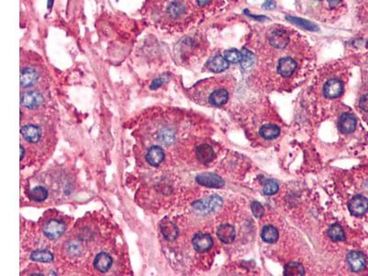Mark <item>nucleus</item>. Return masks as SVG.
Masks as SVG:
<instances>
[{
	"label": "nucleus",
	"instance_id": "nucleus-39",
	"mask_svg": "<svg viewBox=\"0 0 368 276\" xmlns=\"http://www.w3.org/2000/svg\"><path fill=\"white\" fill-rule=\"evenodd\" d=\"M24 155H25V150H24V148L22 146H21V160L22 161L23 157H24Z\"/></svg>",
	"mask_w": 368,
	"mask_h": 276
},
{
	"label": "nucleus",
	"instance_id": "nucleus-24",
	"mask_svg": "<svg viewBox=\"0 0 368 276\" xmlns=\"http://www.w3.org/2000/svg\"><path fill=\"white\" fill-rule=\"evenodd\" d=\"M281 130L275 125H264L260 129V134L267 140L274 139L279 136Z\"/></svg>",
	"mask_w": 368,
	"mask_h": 276
},
{
	"label": "nucleus",
	"instance_id": "nucleus-31",
	"mask_svg": "<svg viewBox=\"0 0 368 276\" xmlns=\"http://www.w3.org/2000/svg\"><path fill=\"white\" fill-rule=\"evenodd\" d=\"M279 190V185L274 179H267L263 185V194L265 195H273Z\"/></svg>",
	"mask_w": 368,
	"mask_h": 276
},
{
	"label": "nucleus",
	"instance_id": "nucleus-22",
	"mask_svg": "<svg viewBox=\"0 0 368 276\" xmlns=\"http://www.w3.org/2000/svg\"><path fill=\"white\" fill-rule=\"evenodd\" d=\"M229 94L225 89H218L211 93L209 96V102L213 106H222L228 102Z\"/></svg>",
	"mask_w": 368,
	"mask_h": 276
},
{
	"label": "nucleus",
	"instance_id": "nucleus-13",
	"mask_svg": "<svg viewBox=\"0 0 368 276\" xmlns=\"http://www.w3.org/2000/svg\"><path fill=\"white\" fill-rule=\"evenodd\" d=\"M296 62L290 57H284L281 58L278 62L277 71L280 75L284 77H289L290 75H293L294 71L296 70Z\"/></svg>",
	"mask_w": 368,
	"mask_h": 276
},
{
	"label": "nucleus",
	"instance_id": "nucleus-40",
	"mask_svg": "<svg viewBox=\"0 0 368 276\" xmlns=\"http://www.w3.org/2000/svg\"><path fill=\"white\" fill-rule=\"evenodd\" d=\"M316 1H321V0H316Z\"/></svg>",
	"mask_w": 368,
	"mask_h": 276
},
{
	"label": "nucleus",
	"instance_id": "nucleus-5",
	"mask_svg": "<svg viewBox=\"0 0 368 276\" xmlns=\"http://www.w3.org/2000/svg\"><path fill=\"white\" fill-rule=\"evenodd\" d=\"M222 198L218 195H212L208 198H206L201 201H195L193 203V206L195 209L198 210L203 213H209L220 207L222 204Z\"/></svg>",
	"mask_w": 368,
	"mask_h": 276
},
{
	"label": "nucleus",
	"instance_id": "nucleus-28",
	"mask_svg": "<svg viewBox=\"0 0 368 276\" xmlns=\"http://www.w3.org/2000/svg\"><path fill=\"white\" fill-rule=\"evenodd\" d=\"M328 236L333 241H344L346 239L343 228L339 224L331 226V227L328 230Z\"/></svg>",
	"mask_w": 368,
	"mask_h": 276
},
{
	"label": "nucleus",
	"instance_id": "nucleus-11",
	"mask_svg": "<svg viewBox=\"0 0 368 276\" xmlns=\"http://www.w3.org/2000/svg\"><path fill=\"white\" fill-rule=\"evenodd\" d=\"M343 85L339 79H331L324 86V95L329 99H335L342 94Z\"/></svg>",
	"mask_w": 368,
	"mask_h": 276
},
{
	"label": "nucleus",
	"instance_id": "nucleus-15",
	"mask_svg": "<svg viewBox=\"0 0 368 276\" xmlns=\"http://www.w3.org/2000/svg\"><path fill=\"white\" fill-rule=\"evenodd\" d=\"M269 42L274 48L283 49L287 47L289 43V35L285 30H274L269 37Z\"/></svg>",
	"mask_w": 368,
	"mask_h": 276
},
{
	"label": "nucleus",
	"instance_id": "nucleus-26",
	"mask_svg": "<svg viewBox=\"0 0 368 276\" xmlns=\"http://www.w3.org/2000/svg\"><path fill=\"white\" fill-rule=\"evenodd\" d=\"M30 260L40 262H51L53 260V255L47 250H38L31 252Z\"/></svg>",
	"mask_w": 368,
	"mask_h": 276
},
{
	"label": "nucleus",
	"instance_id": "nucleus-4",
	"mask_svg": "<svg viewBox=\"0 0 368 276\" xmlns=\"http://www.w3.org/2000/svg\"><path fill=\"white\" fill-rule=\"evenodd\" d=\"M348 209L354 217L365 215L368 210V199L363 195H356L348 203Z\"/></svg>",
	"mask_w": 368,
	"mask_h": 276
},
{
	"label": "nucleus",
	"instance_id": "nucleus-6",
	"mask_svg": "<svg viewBox=\"0 0 368 276\" xmlns=\"http://www.w3.org/2000/svg\"><path fill=\"white\" fill-rule=\"evenodd\" d=\"M44 95L37 90H29L22 95V104L28 109H35L44 103Z\"/></svg>",
	"mask_w": 368,
	"mask_h": 276
},
{
	"label": "nucleus",
	"instance_id": "nucleus-33",
	"mask_svg": "<svg viewBox=\"0 0 368 276\" xmlns=\"http://www.w3.org/2000/svg\"><path fill=\"white\" fill-rule=\"evenodd\" d=\"M250 206H251V211H252V214H253L254 217L261 218L263 216L264 209H263V206L262 205V203H260L257 201H252Z\"/></svg>",
	"mask_w": 368,
	"mask_h": 276
},
{
	"label": "nucleus",
	"instance_id": "nucleus-2",
	"mask_svg": "<svg viewBox=\"0 0 368 276\" xmlns=\"http://www.w3.org/2000/svg\"><path fill=\"white\" fill-rule=\"evenodd\" d=\"M39 60L33 57L28 61L22 62L21 71V85L24 89H29L36 85L41 77V67H39Z\"/></svg>",
	"mask_w": 368,
	"mask_h": 276
},
{
	"label": "nucleus",
	"instance_id": "nucleus-9",
	"mask_svg": "<svg viewBox=\"0 0 368 276\" xmlns=\"http://www.w3.org/2000/svg\"><path fill=\"white\" fill-rule=\"evenodd\" d=\"M192 245L198 252H206L213 247V240L209 234L199 233L193 237Z\"/></svg>",
	"mask_w": 368,
	"mask_h": 276
},
{
	"label": "nucleus",
	"instance_id": "nucleus-23",
	"mask_svg": "<svg viewBox=\"0 0 368 276\" xmlns=\"http://www.w3.org/2000/svg\"><path fill=\"white\" fill-rule=\"evenodd\" d=\"M288 22L293 23L294 25L300 27L304 30H309V31H317L318 30V27L316 26L315 23H310L307 20H304L301 18H296V17H293V16H287L286 17Z\"/></svg>",
	"mask_w": 368,
	"mask_h": 276
},
{
	"label": "nucleus",
	"instance_id": "nucleus-35",
	"mask_svg": "<svg viewBox=\"0 0 368 276\" xmlns=\"http://www.w3.org/2000/svg\"><path fill=\"white\" fill-rule=\"evenodd\" d=\"M275 7H276V4L274 0H266L263 5V8L267 10H272L273 8H275Z\"/></svg>",
	"mask_w": 368,
	"mask_h": 276
},
{
	"label": "nucleus",
	"instance_id": "nucleus-1",
	"mask_svg": "<svg viewBox=\"0 0 368 276\" xmlns=\"http://www.w3.org/2000/svg\"><path fill=\"white\" fill-rule=\"evenodd\" d=\"M190 8L188 0H146L142 15L156 28L172 31L184 27Z\"/></svg>",
	"mask_w": 368,
	"mask_h": 276
},
{
	"label": "nucleus",
	"instance_id": "nucleus-16",
	"mask_svg": "<svg viewBox=\"0 0 368 276\" xmlns=\"http://www.w3.org/2000/svg\"><path fill=\"white\" fill-rule=\"evenodd\" d=\"M196 157L203 164H208L215 158V153L209 145H201L196 150Z\"/></svg>",
	"mask_w": 368,
	"mask_h": 276
},
{
	"label": "nucleus",
	"instance_id": "nucleus-3",
	"mask_svg": "<svg viewBox=\"0 0 368 276\" xmlns=\"http://www.w3.org/2000/svg\"><path fill=\"white\" fill-rule=\"evenodd\" d=\"M66 229V224L58 219H49L44 223L43 227L44 236L50 239H58L65 233Z\"/></svg>",
	"mask_w": 368,
	"mask_h": 276
},
{
	"label": "nucleus",
	"instance_id": "nucleus-12",
	"mask_svg": "<svg viewBox=\"0 0 368 276\" xmlns=\"http://www.w3.org/2000/svg\"><path fill=\"white\" fill-rule=\"evenodd\" d=\"M165 158V153L160 147L158 146H152L147 150V163L152 167H158L161 164Z\"/></svg>",
	"mask_w": 368,
	"mask_h": 276
},
{
	"label": "nucleus",
	"instance_id": "nucleus-27",
	"mask_svg": "<svg viewBox=\"0 0 368 276\" xmlns=\"http://www.w3.org/2000/svg\"><path fill=\"white\" fill-rule=\"evenodd\" d=\"M284 275L286 276H301L305 275V270L303 265L298 262H290L286 265L284 270Z\"/></svg>",
	"mask_w": 368,
	"mask_h": 276
},
{
	"label": "nucleus",
	"instance_id": "nucleus-17",
	"mask_svg": "<svg viewBox=\"0 0 368 276\" xmlns=\"http://www.w3.org/2000/svg\"><path fill=\"white\" fill-rule=\"evenodd\" d=\"M228 65L229 63L228 60L218 54L209 59L206 64V67L213 73H220L228 68Z\"/></svg>",
	"mask_w": 368,
	"mask_h": 276
},
{
	"label": "nucleus",
	"instance_id": "nucleus-34",
	"mask_svg": "<svg viewBox=\"0 0 368 276\" xmlns=\"http://www.w3.org/2000/svg\"><path fill=\"white\" fill-rule=\"evenodd\" d=\"M359 106L363 111L368 112V94L362 96L359 100Z\"/></svg>",
	"mask_w": 368,
	"mask_h": 276
},
{
	"label": "nucleus",
	"instance_id": "nucleus-19",
	"mask_svg": "<svg viewBox=\"0 0 368 276\" xmlns=\"http://www.w3.org/2000/svg\"><path fill=\"white\" fill-rule=\"evenodd\" d=\"M156 137H157V141L162 143L163 145H170L175 141L176 133L170 127H161L158 131Z\"/></svg>",
	"mask_w": 368,
	"mask_h": 276
},
{
	"label": "nucleus",
	"instance_id": "nucleus-20",
	"mask_svg": "<svg viewBox=\"0 0 368 276\" xmlns=\"http://www.w3.org/2000/svg\"><path fill=\"white\" fill-rule=\"evenodd\" d=\"M160 227L164 239H167L168 241H173L177 239L179 235V230L174 223H172L171 221L163 220L160 224Z\"/></svg>",
	"mask_w": 368,
	"mask_h": 276
},
{
	"label": "nucleus",
	"instance_id": "nucleus-21",
	"mask_svg": "<svg viewBox=\"0 0 368 276\" xmlns=\"http://www.w3.org/2000/svg\"><path fill=\"white\" fill-rule=\"evenodd\" d=\"M112 264V259L110 255L106 252H101L96 256L94 266L96 270L101 273H106L110 270Z\"/></svg>",
	"mask_w": 368,
	"mask_h": 276
},
{
	"label": "nucleus",
	"instance_id": "nucleus-18",
	"mask_svg": "<svg viewBox=\"0 0 368 276\" xmlns=\"http://www.w3.org/2000/svg\"><path fill=\"white\" fill-rule=\"evenodd\" d=\"M216 235L222 242L226 244L232 243L236 238L235 228L229 224L221 225L216 231Z\"/></svg>",
	"mask_w": 368,
	"mask_h": 276
},
{
	"label": "nucleus",
	"instance_id": "nucleus-10",
	"mask_svg": "<svg viewBox=\"0 0 368 276\" xmlns=\"http://www.w3.org/2000/svg\"><path fill=\"white\" fill-rule=\"evenodd\" d=\"M357 121L355 116L351 113H343L339 120V130L342 134H351L356 128Z\"/></svg>",
	"mask_w": 368,
	"mask_h": 276
},
{
	"label": "nucleus",
	"instance_id": "nucleus-25",
	"mask_svg": "<svg viewBox=\"0 0 368 276\" xmlns=\"http://www.w3.org/2000/svg\"><path fill=\"white\" fill-rule=\"evenodd\" d=\"M279 238V232L273 226H265L262 231V239L267 243H274Z\"/></svg>",
	"mask_w": 368,
	"mask_h": 276
},
{
	"label": "nucleus",
	"instance_id": "nucleus-38",
	"mask_svg": "<svg viewBox=\"0 0 368 276\" xmlns=\"http://www.w3.org/2000/svg\"><path fill=\"white\" fill-rule=\"evenodd\" d=\"M195 1L197 2L199 7H205L211 2V0H195Z\"/></svg>",
	"mask_w": 368,
	"mask_h": 276
},
{
	"label": "nucleus",
	"instance_id": "nucleus-8",
	"mask_svg": "<svg viewBox=\"0 0 368 276\" xmlns=\"http://www.w3.org/2000/svg\"><path fill=\"white\" fill-rule=\"evenodd\" d=\"M347 261L350 268L355 273L363 271L367 265V260L365 255L357 251H352L347 254Z\"/></svg>",
	"mask_w": 368,
	"mask_h": 276
},
{
	"label": "nucleus",
	"instance_id": "nucleus-14",
	"mask_svg": "<svg viewBox=\"0 0 368 276\" xmlns=\"http://www.w3.org/2000/svg\"><path fill=\"white\" fill-rule=\"evenodd\" d=\"M23 138L29 143H37L42 136L41 128L36 125H26L21 130Z\"/></svg>",
	"mask_w": 368,
	"mask_h": 276
},
{
	"label": "nucleus",
	"instance_id": "nucleus-36",
	"mask_svg": "<svg viewBox=\"0 0 368 276\" xmlns=\"http://www.w3.org/2000/svg\"><path fill=\"white\" fill-rule=\"evenodd\" d=\"M327 1H328L329 6L331 8H336L339 4L342 2V0H327Z\"/></svg>",
	"mask_w": 368,
	"mask_h": 276
},
{
	"label": "nucleus",
	"instance_id": "nucleus-37",
	"mask_svg": "<svg viewBox=\"0 0 368 276\" xmlns=\"http://www.w3.org/2000/svg\"><path fill=\"white\" fill-rule=\"evenodd\" d=\"M162 83H163V79H161V78L155 80L154 82L152 83V85H151V89H152V90H155V89L160 87Z\"/></svg>",
	"mask_w": 368,
	"mask_h": 276
},
{
	"label": "nucleus",
	"instance_id": "nucleus-29",
	"mask_svg": "<svg viewBox=\"0 0 368 276\" xmlns=\"http://www.w3.org/2000/svg\"><path fill=\"white\" fill-rule=\"evenodd\" d=\"M28 196L32 201H43L47 199L48 192L44 187L37 186L29 192Z\"/></svg>",
	"mask_w": 368,
	"mask_h": 276
},
{
	"label": "nucleus",
	"instance_id": "nucleus-7",
	"mask_svg": "<svg viewBox=\"0 0 368 276\" xmlns=\"http://www.w3.org/2000/svg\"><path fill=\"white\" fill-rule=\"evenodd\" d=\"M196 181L199 184L203 186L208 187V188H222L225 184V181L221 178L220 176L211 173V172H206V173H202L196 177Z\"/></svg>",
	"mask_w": 368,
	"mask_h": 276
},
{
	"label": "nucleus",
	"instance_id": "nucleus-32",
	"mask_svg": "<svg viewBox=\"0 0 368 276\" xmlns=\"http://www.w3.org/2000/svg\"><path fill=\"white\" fill-rule=\"evenodd\" d=\"M225 58L228 60V63L237 64L241 60V52L237 49H230L225 52Z\"/></svg>",
	"mask_w": 368,
	"mask_h": 276
},
{
	"label": "nucleus",
	"instance_id": "nucleus-30",
	"mask_svg": "<svg viewBox=\"0 0 368 276\" xmlns=\"http://www.w3.org/2000/svg\"><path fill=\"white\" fill-rule=\"evenodd\" d=\"M239 63L243 70H249L254 64V55L249 50L243 49L241 52V60Z\"/></svg>",
	"mask_w": 368,
	"mask_h": 276
}]
</instances>
